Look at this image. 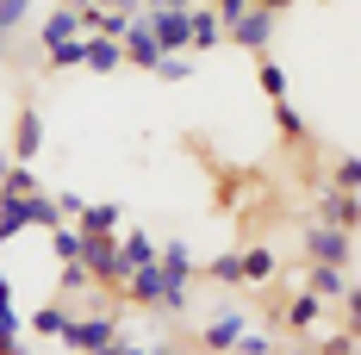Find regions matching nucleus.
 <instances>
[{"mask_svg": "<svg viewBox=\"0 0 361 355\" xmlns=\"http://www.w3.org/2000/svg\"><path fill=\"white\" fill-rule=\"evenodd\" d=\"M274 32H281V13H268V6H243L231 25H224V44H237V50H250V56H262V50H274Z\"/></svg>", "mask_w": 361, "mask_h": 355, "instance_id": "obj_1", "label": "nucleus"}, {"mask_svg": "<svg viewBox=\"0 0 361 355\" xmlns=\"http://www.w3.org/2000/svg\"><path fill=\"white\" fill-rule=\"evenodd\" d=\"M305 262H330V268H355V231H336L324 218H312L305 231Z\"/></svg>", "mask_w": 361, "mask_h": 355, "instance_id": "obj_2", "label": "nucleus"}, {"mask_svg": "<svg viewBox=\"0 0 361 355\" xmlns=\"http://www.w3.org/2000/svg\"><path fill=\"white\" fill-rule=\"evenodd\" d=\"M112 337H118V312H87V318H69L63 324V349H75V355H94V349H106Z\"/></svg>", "mask_w": 361, "mask_h": 355, "instance_id": "obj_3", "label": "nucleus"}, {"mask_svg": "<svg viewBox=\"0 0 361 355\" xmlns=\"http://www.w3.org/2000/svg\"><path fill=\"white\" fill-rule=\"evenodd\" d=\"M243 324H250V318H243L237 306H218L212 318L200 324V349H206V355H231V343L243 337Z\"/></svg>", "mask_w": 361, "mask_h": 355, "instance_id": "obj_4", "label": "nucleus"}, {"mask_svg": "<svg viewBox=\"0 0 361 355\" xmlns=\"http://www.w3.org/2000/svg\"><path fill=\"white\" fill-rule=\"evenodd\" d=\"M137 19L149 25L156 50H187V13H180V6H144Z\"/></svg>", "mask_w": 361, "mask_h": 355, "instance_id": "obj_5", "label": "nucleus"}, {"mask_svg": "<svg viewBox=\"0 0 361 355\" xmlns=\"http://www.w3.org/2000/svg\"><path fill=\"white\" fill-rule=\"evenodd\" d=\"M37 150H44V119H37V107H19L13 138H6V156L13 162H37Z\"/></svg>", "mask_w": 361, "mask_h": 355, "instance_id": "obj_6", "label": "nucleus"}, {"mask_svg": "<svg viewBox=\"0 0 361 355\" xmlns=\"http://www.w3.org/2000/svg\"><path fill=\"white\" fill-rule=\"evenodd\" d=\"M318 218L336 224V231H355L361 224V200L349 193V187H318Z\"/></svg>", "mask_w": 361, "mask_h": 355, "instance_id": "obj_7", "label": "nucleus"}, {"mask_svg": "<svg viewBox=\"0 0 361 355\" xmlns=\"http://www.w3.org/2000/svg\"><path fill=\"white\" fill-rule=\"evenodd\" d=\"M156 268H162V281H169V287H180V293H187V287L200 281V275H193V249L180 243V237L156 243Z\"/></svg>", "mask_w": 361, "mask_h": 355, "instance_id": "obj_8", "label": "nucleus"}, {"mask_svg": "<svg viewBox=\"0 0 361 355\" xmlns=\"http://www.w3.org/2000/svg\"><path fill=\"white\" fill-rule=\"evenodd\" d=\"M218 44H224V19L206 0H193L187 6V50H218Z\"/></svg>", "mask_w": 361, "mask_h": 355, "instance_id": "obj_9", "label": "nucleus"}, {"mask_svg": "<svg viewBox=\"0 0 361 355\" xmlns=\"http://www.w3.org/2000/svg\"><path fill=\"white\" fill-rule=\"evenodd\" d=\"M118 50H125V63H137V69H156V56H162L156 37H149V25L137 19V13H131V25L118 32Z\"/></svg>", "mask_w": 361, "mask_h": 355, "instance_id": "obj_10", "label": "nucleus"}, {"mask_svg": "<svg viewBox=\"0 0 361 355\" xmlns=\"http://www.w3.org/2000/svg\"><path fill=\"white\" fill-rule=\"evenodd\" d=\"M237 275H243V287H268L274 275H281V255L268 243H255V249H237Z\"/></svg>", "mask_w": 361, "mask_h": 355, "instance_id": "obj_11", "label": "nucleus"}, {"mask_svg": "<svg viewBox=\"0 0 361 355\" xmlns=\"http://www.w3.org/2000/svg\"><path fill=\"white\" fill-rule=\"evenodd\" d=\"M281 324H287L293 337H318V324H324V299H312V293H293L287 312H281Z\"/></svg>", "mask_w": 361, "mask_h": 355, "instance_id": "obj_12", "label": "nucleus"}, {"mask_svg": "<svg viewBox=\"0 0 361 355\" xmlns=\"http://www.w3.org/2000/svg\"><path fill=\"white\" fill-rule=\"evenodd\" d=\"M118 224H125V212H118L112 200H87L81 218H75V231H81V237H118Z\"/></svg>", "mask_w": 361, "mask_h": 355, "instance_id": "obj_13", "label": "nucleus"}, {"mask_svg": "<svg viewBox=\"0 0 361 355\" xmlns=\"http://www.w3.org/2000/svg\"><path fill=\"white\" fill-rule=\"evenodd\" d=\"M305 293H312V299H343V293H349V268L305 262Z\"/></svg>", "mask_w": 361, "mask_h": 355, "instance_id": "obj_14", "label": "nucleus"}, {"mask_svg": "<svg viewBox=\"0 0 361 355\" xmlns=\"http://www.w3.org/2000/svg\"><path fill=\"white\" fill-rule=\"evenodd\" d=\"M118 63H125L118 37H81V69H94V75H112Z\"/></svg>", "mask_w": 361, "mask_h": 355, "instance_id": "obj_15", "label": "nucleus"}, {"mask_svg": "<svg viewBox=\"0 0 361 355\" xmlns=\"http://www.w3.org/2000/svg\"><path fill=\"white\" fill-rule=\"evenodd\" d=\"M69 37H81V19H75V6H56V13L37 25V44H44V50H56V44H69Z\"/></svg>", "mask_w": 361, "mask_h": 355, "instance_id": "obj_16", "label": "nucleus"}, {"mask_svg": "<svg viewBox=\"0 0 361 355\" xmlns=\"http://www.w3.org/2000/svg\"><path fill=\"white\" fill-rule=\"evenodd\" d=\"M25 231H32V193L25 200H0V249L13 237H25Z\"/></svg>", "mask_w": 361, "mask_h": 355, "instance_id": "obj_17", "label": "nucleus"}, {"mask_svg": "<svg viewBox=\"0 0 361 355\" xmlns=\"http://www.w3.org/2000/svg\"><path fill=\"white\" fill-rule=\"evenodd\" d=\"M44 181H37L32 162H6V175H0V200H25V193H37Z\"/></svg>", "mask_w": 361, "mask_h": 355, "instance_id": "obj_18", "label": "nucleus"}, {"mask_svg": "<svg viewBox=\"0 0 361 355\" xmlns=\"http://www.w3.org/2000/svg\"><path fill=\"white\" fill-rule=\"evenodd\" d=\"M118 255H125V275H131V268L156 262V237L149 231H118Z\"/></svg>", "mask_w": 361, "mask_h": 355, "instance_id": "obj_19", "label": "nucleus"}, {"mask_svg": "<svg viewBox=\"0 0 361 355\" xmlns=\"http://www.w3.org/2000/svg\"><path fill=\"white\" fill-rule=\"evenodd\" d=\"M255 88H262L268 100H287V69L274 63V50H262V56H255Z\"/></svg>", "mask_w": 361, "mask_h": 355, "instance_id": "obj_20", "label": "nucleus"}, {"mask_svg": "<svg viewBox=\"0 0 361 355\" xmlns=\"http://www.w3.org/2000/svg\"><path fill=\"white\" fill-rule=\"evenodd\" d=\"M69 318H75L69 306H63V299H50V306H37V312H32V337H50V343H56Z\"/></svg>", "mask_w": 361, "mask_h": 355, "instance_id": "obj_21", "label": "nucleus"}, {"mask_svg": "<svg viewBox=\"0 0 361 355\" xmlns=\"http://www.w3.org/2000/svg\"><path fill=\"white\" fill-rule=\"evenodd\" d=\"M274 131H281L287 143H305V138H312V125H305V112L293 107V100H274Z\"/></svg>", "mask_w": 361, "mask_h": 355, "instance_id": "obj_22", "label": "nucleus"}, {"mask_svg": "<svg viewBox=\"0 0 361 355\" xmlns=\"http://www.w3.org/2000/svg\"><path fill=\"white\" fill-rule=\"evenodd\" d=\"M44 237H50V255H56V262H81V231H75L69 218H63V224H50Z\"/></svg>", "mask_w": 361, "mask_h": 355, "instance_id": "obj_23", "label": "nucleus"}, {"mask_svg": "<svg viewBox=\"0 0 361 355\" xmlns=\"http://www.w3.org/2000/svg\"><path fill=\"white\" fill-rule=\"evenodd\" d=\"M206 281L212 287H243V275H237V249H224V255L206 262Z\"/></svg>", "mask_w": 361, "mask_h": 355, "instance_id": "obj_24", "label": "nucleus"}, {"mask_svg": "<svg viewBox=\"0 0 361 355\" xmlns=\"http://www.w3.org/2000/svg\"><path fill=\"white\" fill-rule=\"evenodd\" d=\"M63 275H56V287H63V299H81V293H94V281H87V268L81 262H56Z\"/></svg>", "mask_w": 361, "mask_h": 355, "instance_id": "obj_25", "label": "nucleus"}, {"mask_svg": "<svg viewBox=\"0 0 361 355\" xmlns=\"http://www.w3.org/2000/svg\"><path fill=\"white\" fill-rule=\"evenodd\" d=\"M231 355H281V343H274V330H243L231 343Z\"/></svg>", "mask_w": 361, "mask_h": 355, "instance_id": "obj_26", "label": "nucleus"}, {"mask_svg": "<svg viewBox=\"0 0 361 355\" xmlns=\"http://www.w3.org/2000/svg\"><path fill=\"white\" fill-rule=\"evenodd\" d=\"M44 63H50V75H69V69H81V37L56 44V50H44Z\"/></svg>", "mask_w": 361, "mask_h": 355, "instance_id": "obj_27", "label": "nucleus"}, {"mask_svg": "<svg viewBox=\"0 0 361 355\" xmlns=\"http://www.w3.org/2000/svg\"><path fill=\"white\" fill-rule=\"evenodd\" d=\"M149 75H162V81H187V75H193V63H187V50H162Z\"/></svg>", "mask_w": 361, "mask_h": 355, "instance_id": "obj_28", "label": "nucleus"}, {"mask_svg": "<svg viewBox=\"0 0 361 355\" xmlns=\"http://www.w3.org/2000/svg\"><path fill=\"white\" fill-rule=\"evenodd\" d=\"M19 25H32V0H0V32L13 37Z\"/></svg>", "mask_w": 361, "mask_h": 355, "instance_id": "obj_29", "label": "nucleus"}, {"mask_svg": "<svg viewBox=\"0 0 361 355\" xmlns=\"http://www.w3.org/2000/svg\"><path fill=\"white\" fill-rule=\"evenodd\" d=\"M330 187H349V193H355V187H361V156H336V175H330Z\"/></svg>", "mask_w": 361, "mask_h": 355, "instance_id": "obj_30", "label": "nucleus"}, {"mask_svg": "<svg viewBox=\"0 0 361 355\" xmlns=\"http://www.w3.org/2000/svg\"><path fill=\"white\" fill-rule=\"evenodd\" d=\"M318 355H355V330L343 324V330H330L324 343H318Z\"/></svg>", "mask_w": 361, "mask_h": 355, "instance_id": "obj_31", "label": "nucleus"}, {"mask_svg": "<svg viewBox=\"0 0 361 355\" xmlns=\"http://www.w3.org/2000/svg\"><path fill=\"white\" fill-rule=\"evenodd\" d=\"M81 206H87V200H81L75 187H63V193H56V212H63V218H81Z\"/></svg>", "mask_w": 361, "mask_h": 355, "instance_id": "obj_32", "label": "nucleus"}, {"mask_svg": "<svg viewBox=\"0 0 361 355\" xmlns=\"http://www.w3.org/2000/svg\"><path fill=\"white\" fill-rule=\"evenodd\" d=\"M206 6H212L218 19H224V25H231V19H237V13H243V6H250V0H206Z\"/></svg>", "mask_w": 361, "mask_h": 355, "instance_id": "obj_33", "label": "nucleus"}, {"mask_svg": "<svg viewBox=\"0 0 361 355\" xmlns=\"http://www.w3.org/2000/svg\"><path fill=\"white\" fill-rule=\"evenodd\" d=\"M94 355H149V349H144V343H125V337H112L106 349H94Z\"/></svg>", "mask_w": 361, "mask_h": 355, "instance_id": "obj_34", "label": "nucleus"}, {"mask_svg": "<svg viewBox=\"0 0 361 355\" xmlns=\"http://www.w3.org/2000/svg\"><path fill=\"white\" fill-rule=\"evenodd\" d=\"M94 6H112V13H144V0H94Z\"/></svg>", "mask_w": 361, "mask_h": 355, "instance_id": "obj_35", "label": "nucleus"}, {"mask_svg": "<svg viewBox=\"0 0 361 355\" xmlns=\"http://www.w3.org/2000/svg\"><path fill=\"white\" fill-rule=\"evenodd\" d=\"M255 6H268V13H287V6H299V0H255Z\"/></svg>", "mask_w": 361, "mask_h": 355, "instance_id": "obj_36", "label": "nucleus"}, {"mask_svg": "<svg viewBox=\"0 0 361 355\" xmlns=\"http://www.w3.org/2000/svg\"><path fill=\"white\" fill-rule=\"evenodd\" d=\"M6 162H13V156H6V143H0V175H6Z\"/></svg>", "mask_w": 361, "mask_h": 355, "instance_id": "obj_37", "label": "nucleus"}, {"mask_svg": "<svg viewBox=\"0 0 361 355\" xmlns=\"http://www.w3.org/2000/svg\"><path fill=\"white\" fill-rule=\"evenodd\" d=\"M63 6H75V13H81V6H94V0H63Z\"/></svg>", "mask_w": 361, "mask_h": 355, "instance_id": "obj_38", "label": "nucleus"}, {"mask_svg": "<svg viewBox=\"0 0 361 355\" xmlns=\"http://www.w3.org/2000/svg\"><path fill=\"white\" fill-rule=\"evenodd\" d=\"M149 355H180V349H175V343H169V349H149Z\"/></svg>", "mask_w": 361, "mask_h": 355, "instance_id": "obj_39", "label": "nucleus"}, {"mask_svg": "<svg viewBox=\"0 0 361 355\" xmlns=\"http://www.w3.org/2000/svg\"><path fill=\"white\" fill-rule=\"evenodd\" d=\"M0 355H13V343H0Z\"/></svg>", "mask_w": 361, "mask_h": 355, "instance_id": "obj_40", "label": "nucleus"}, {"mask_svg": "<svg viewBox=\"0 0 361 355\" xmlns=\"http://www.w3.org/2000/svg\"><path fill=\"white\" fill-rule=\"evenodd\" d=\"M0 56H6V44H0Z\"/></svg>", "mask_w": 361, "mask_h": 355, "instance_id": "obj_41", "label": "nucleus"}, {"mask_svg": "<svg viewBox=\"0 0 361 355\" xmlns=\"http://www.w3.org/2000/svg\"><path fill=\"white\" fill-rule=\"evenodd\" d=\"M0 44H6V32H0Z\"/></svg>", "mask_w": 361, "mask_h": 355, "instance_id": "obj_42", "label": "nucleus"}]
</instances>
